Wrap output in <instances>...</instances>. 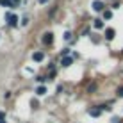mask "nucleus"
Instances as JSON below:
<instances>
[{
    "label": "nucleus",
    "instance_id": "obj_18",
    "mask_svg": "<svg viewBox=\"0 0 123 123\" xmlns=\"http://www.w3.org/2000/svg\"><path fill=\"white\" fill-rule=\"evenodd\" d=\"M0 123H6V121H4V120H0Z\"/></svg>",
    "mask_w": 123,
    "mask_h": 123
},
{
    "label": "nucleus",
    "instance_id": "obj_12",
    "mask_svg": "<svg viewBox=\"0 0 123 123\" xmlns=\"http://www.w3.org/2000/svg\"><path fill=\"white\" fill-rule=\"evenodd\" d=\"M95 87H96V86H95V84H91V86H89V87H87V91H89V93H93V91H95Z\"/></svg>",
    "mask_w": 123,
    "mask_h": 123
},
{
    "label": "nucleus",
    "instance_id": "obj_17",
    "mask_svg": "<svg viewBox=\"0 0 123 123\" xmlns=\"http://www.w3.org/2000/svg\"><path fill=\"white\" fill-rule=\"evenodd\" d=\"M46 2H48V0H39V4H46Z\"/></svg>",
    "mask_w": 123,
    "mask_h": 123
},
{
    "label": "nucleus",
    "instance_id": "obj_3",
    "mask_svg": "<svg viewBox=\"0 0 123 123\" xmlns=\"http://www.w3.org/2000/svg\"><path fill=\"white\" fill-rule=\"evenodd\" d=\"M93 9L95 11H104V2H102V0H95V2H93Z\"/></svg>",
    "mask_w": 123,
    "mask_h": 123
},
{
    "label": "nucleus",
    "instance_id": "obj_9",
    "mask_svg": "<svg viewBox=\"0 0 123 123\" xmlns=\"http://www.w3.org/2000/svg\"><path fill=\"white\" fill-rule=\"evenodd\" d=\"M95 29H104V22H102V20H95Z\"/></svg>",
    "mask_w": 123,
    "mask_h": 123
},
{
    "label": "nucleus",
    "instance_id": "obj_7",
    "mask_svg": "<svg viewBox=\"0 0 123 123\" xmlns=\"http://www.w3.org/2000/svg\"><path fill=\"white\" fill-rule=\"evenodd\" d=\"M70 64H73V59L71 57H64L62 59V66H70Z\"/></svg>",
    "mask_w": 123,
    "mask_h": 123
},
{
    "label": "nucleus",
    "instance_id": "obj_15",
    "mask_svg": "<svg viewBox=\"0 0 123 123\" xmlns=\"http://www.w3.org/2000/svg\"><path fill=\"white\" fill-rule=\"evenodd\" d=\"M118 95H120V96H123V87H120V89H118Z\"/></svg>",
    "mask_w": 123,
    "mask_h": 123
},
{
    "label": "nucleus",
    "instance_id": "obj_5",
    "mask_svg": "<svg viewBox=\"0 0 123 123\" xmlns=\"http://www.w3.org/2000/svg\"><path fill=\"white\" fill-rule=\"evenodd\" d=\"M114 36H116V31H114V29H107V31H105V39H114Z\"/></svg>",
    "mask_w": 123,
    "mask_h": 123
},
{
    "label": "nucleus",
    "instance_id": "obj_2",
    "mask_svg": "<svg viewBox=\"0 0 123 123\" xmlns=\"http://www.w3.org/2000/svg\"><path fill=\"white\" fill-rule=\"evenodd\" d=\"M52 41H54V34L52 32L43 34V45H52Z\"/></svg>",
    "mask_w": 123,
    "mask_h": 123
},
{
    "label": "nucleus",
    "instance_id": "obj_14",
    "mask_svg": "<svg viewBox=\"0 0 123 123\" xmlns=\"http://www.w3.org/2000/svg\"><path fill=\"white\" fill-rule=\"evenodd\" d=\"M112 123H121V120L120 118H112Z\"/></svg>",
    "mask_w": 123,
    "mask_h": 123
},
{
    "label": "nucleus",
    "instance_id": "obj_6",
    "mask_svg": "<svg viewBox=\"0 0 123 123\" xmlns=\"http://www.w3.org/2000/svg\"><path fill=\"white\" fill-rule=\"evenodd\" d=\"M89 114H91L93 118H98L100 114H102V111H100V109H91V111H89Z\"/></svg>",
    "mask_w": 123,
    "mask_h": 123
},
{
    "label": "nucleus",
    "instance_id": "obj_4",
    "mask_svg": "<svg viewBox=\"0 0 123 123\" xmlns=\"http://www.w3.org/2000/svg\"><path fill=\"white\" fill-rule=\"evenodd\" d=\"M32 59H34L36 62H39V61H43V59H45V54H43V52H34V54H32Z\"/></svg>",
    "mask_w": 123,
    "mask_h": 123
},
{
    "label": "nucleus",
    "instance_id": "obj_11",
    "mask_svg": "<svg viewBox=\"0 0 123 123\" xmlns=\"http://www.w3.org/2000/svg\"><path fill=\"white\" fill-rule=\"evenodd\" d=\"M0 4H2V6H11L9 0H0Z\"/></svg>",
    "mask_w": 123,
    "mask_h": 123
},
{
    "label": "nucleus",
    "instance_id": "obj_13",
    "mask_svg": "<svg viewBox=\"0 0 123 123\" xmlns=\"http://www.w3.org/2000/svg\"><path fill=\"white\" fill-rule=\"evenodd\" d=\"M70 37H71V32H64V39L68 41V39H70Z\"/></svg>",
    "mask_w": 123,
    "mask_h": 123
},
{
    "label": "nucleus",
    "instance_id": "obj_10",
    "mask_svg": "<svg viewBox=\"0 0 123 123\" xmlns=\"http://www.w3.org/2000/svg\"><path fill=\"white\" fill-rule=\"evenodd\" d=\"M104 18H105V20H111V18H112V11H105V12H104Z\"/></svg>",
    "mask_w": 123,
    "mask_h": 123
},
{
    "label": "nucleus",
    "instance_id": "obj_16",
    "mask_svg": "<svg viewBox=\"0 0 123 123\" xmlns=\"http://www.w3.org/2000/svg\"><path fill=\"white\" fill-rule=\"evenodd\" d=\"M9 2H11V4H16V2H20V0H9Z\"/></svg>",
    "mask_w": 123,
    "mask_h": 123
},
{
    "label": "nucleus",
    "instance_id": "obj_1",
    "mask_svg": "<svg viewBox=\"0 0 123 123\" xmlns=\"http://www.w3.org/2000/svg\"><path fill=\"white\" fill-rule=\"evenodd\" d=\"M6 20H7V23L12 25V27H16L18 25V16L14 14V12H7L6 14Z\"/></svg>",
    "mask_w": 123,
    "mask_h": 123
},
{
    "label": "nucleus",
    "instance_id": "obj_8",
    "mask_svg": "<svg viewBox=\"0 0 123 123\" xmlns=\"http://www.w3.org/2000/svg\"><path fill=\"white\" fill-rule=\"evenodd\" d=\"M45 93H46V87L45 86H39V87H37V89H36V95H45Z\"/></svg>",
    "mask_w": 123,
    "mask_h": 123
}]
</instances>
